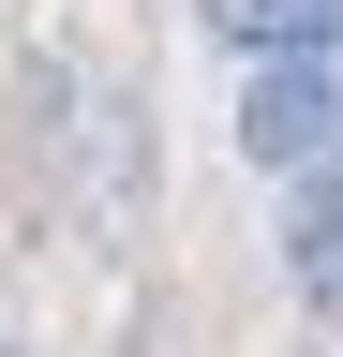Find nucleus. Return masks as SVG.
<instances>
[{
	"mask_svg": "<svg viewBox=\"0 0 343 357\" xmlns=\"http://www.w3.org/2000/svg\"><path fill=\"white\" fill-rule=\"evenodd\" d=\"M284 283H298V312L343 328V178H314V194L284 208Z\"/></svg>",
	"mask_w": 343,
	"mask_h": 357,
	"instance_id": "nucleus-3",
	"label": "nucleus"
},
{
	"mask_svg": "<svg viewBox=\"0 0 343 357\" xmlns=\"http://www.w3.org/2000/svg\"><path fill=\"white\" fill-rule=\"evenodd\" d=\"M239 149L269 164V178H328V164H343V60H254Z\"/></svg>",
	"mask_w": 343,
	"mask_h": 357,
	"instance_id": "nucleus-1",
	"label": "nucleus"
},
{
	"mask_svg": "<svg viewBox=\"0 0 343 357\" xmlns=\"http://www.w3.org/2000/svg\"><path fill=\"white\" fill-rule=\"evenodd\" d=\"M0 357H15V342H0Z\"/></svg>",
	"mask_w": 343,
	"mask_h": 357,
	"instance_id": "nucleus-4",
	"label": "nucleus"
},
{
	"mask_svg": "<svg viewBox=\"0 0 343 357\" xmlns=\"http://www.w3.org/2000/svg\"><path fill=\"white\" fill-rule=\"evenodd\" d=\"M194 30L239 60H343V0H194Z\"/></svg>",
	"mask_w": 343,
	"mask_h": 357,
	"instance_id": "nucleus-2",
	"label": "nucleus"
}]
</instances>
